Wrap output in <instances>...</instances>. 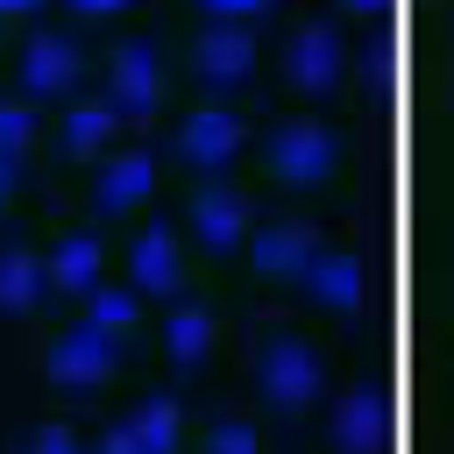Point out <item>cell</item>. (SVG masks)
Returning a JSON list of instances; mask_svg holds the SVG:
<instances>
[{
    "instance_id": "6da1fadb",
    "label": "cell",
    "mask_w": 454,
    "mask_h": 454,
    "mask_svg": "<svg viewBox=\"0 0 454 454\" xmlns=\"http://www.w3.org/2000/svg\"><path fill=\"white\" fill-rule=\"evenodd\" d=\"M255 376H262V390H270V404L277 411H298L312 390H319V362H312V348L305 340H270L262 355H255Z\"/></svg>"
},
{
    "instance_id": "7a4b0ae2",
    "label": "cell",
    "mask_w": 454,
    "mask_h": 454,
    "mask_svg": "<svg viewBox=\"0 0 454 454\" xmlns=\"http://www.w3.org/2000/svg\"><path fill=\"white\" fill-rule=\"evenodd\" d=\"M106 369H114V326H99V319L71 326L57 340V355H50V376L57 383H106Z\"/></svg>"
},
{
    "instance_id": "3957f363",
    "label": "cell",
    "mask_w": 454,
    "mask_h": 454,
    "mask_svg": "<svg viewBox=\"0 0 454 454\" xmlns=\"http://www.w3.org/2000/svg\"><path fill=\"white\" fill-rule=\"evenodd\" d=\"M192 64H199V78L234 85V78H248V71H255V43H248V28H241V21H213V28H199Z\"/></svg>"
},
{
    "instance_id": "277c9868",
    "label": "cell",
    "mask_w": 454,
    "mask_h": 454,
    "mask_svg": "<svg viewBox=\"0 0 454 454\" xmlns=\"http://www.w3.org/2000/svg\"><path fill=\"white\" fill-rule=\"evenodd\" d=\"M177 149H184V163H192V170H227V156L241 149V121H234L227 106H199V114L184 121Z\"/></svg>"
},
{
    "instance_id": "5b68a950",
    "label": "cell",
    "mask_w": 454,
    "mask_h": 454,
    "mask_svg": "<svg viewBox=\"0 0 454 454\" xmlns=\"http://www.w3.org/2000/svg\"><path fill=\"white\" fill-rule=\"evenodd\" d=\"M270 163H277V177L312 184V177H326V163H333V135H326V128H312V121H291V128H277Z\"/></svg>"
},
{
    "instance_id": "8992f818",
    "label": "cell",
    "mask_w": 454,
    "mask_h": 454,
    "mask_svg": "<svg viewBox=\"0 0 454 454\" xmlns=\"http://www.w3.org/2000/svg\"><path fill=\"white\" fill-rule=\"evenodd\" d=\"M78 78V50L64 43V35H43V43H28V57H21V92L28 99H50V92H64Z\"/></svg>"
},
{
    "instance_id": "52a82bcc",
    "label": "cell",
    "mask_w": 454,
    "mask_h": 454,
    "mask_svg": "<svg viewBox=\"0 0 454 454\" xmlns=\"http://www.w3.org/2000/svg\"><path fill=\"white\" fill-rule=\"evenodd\" d=\"M192 220H199V241H206V248H234L248 206H241L227 184H199V192H192Z\"/></svg>"
},
{
    "instance_id": "ba28073f",
    "label": "cell",
    "mask_w": 454,
    "mask_h": 454,
    "mask_svg": "<svg viewBox=\"0 0 454 454\" xmlns=\"http://www.w3.org/2000/svg\"><path fill=\"white\" fill-rule=\"evenodd\" d=\"M121 114H149V99H156V64H149V50L142 43H128L121 57H114V92H106Z\"/></svg>"
},
{
    "instance_id": "9c48e42d",
    "label": "cell",
    "mask_w": 454,
    "mask_h": 454,
    "mask_svg": "<svg viewBox=\"0 0 454 454\" xmlns=\"http://www.w3.org/2000/svg\"><path fill=\"white\" fill-rule=\"evenodd\" d=\"M312 255H319V248H312V234H305L298 220H277V227L255 241V262H262L270 277H291V270L305 277V262H312Z\"/></svg>"
},
{
    "instance_id": "30bf717a",
    "label": "cell",
    "mask_w": 454,
    "mask_h": 454,
    "mask_svg": "<svg viewBox=\"0 0 454 454\" xmlns=\"http://www.w3.org/2000/svg\"><path fill=\"white\" fill-rule=\"evenodd\" d=\"M135 291H177V241H170V227H142V241H135Z\"/></svg>"
},
{
    "instance_id": "8fae6325",
    "label": "cell",
    "mask_w": 454,
    "mask_h": 454,
    "mask_svg": "<svg viewBox=\"0 0 454 454\" xmlns=\"http://www.w3.org/2000/svg\"><path fill=\"white\" fill-rule=\"evenodd\" d=\"M50 284H57V291H92V284H99V241H92V234H71V241L50 255Z\"/></svg>"
},
{
    "instance_id": "7c38bea8",
    "label": "cell",
    "mask_w": 454,
    "mask_h": 454,
    "mask_svg": "<svg viewBox=\"0 0 454 454\" xmlns=\"http://www.w3.org/2000/svg\"><path fill=\"white\" fill-rule=\"evenodd\" d=\"M142 192H149V156H114L99 177V213H128Z\"/></svg>"
},
{
    "instance_id": "4fadbf2b",
    "label": "cell",
    "mask_w": 454,
    "mask_h": 454,
    "mask_svg": "<svg viewBox=\"0 0 454 454\" xmlns=\"http://www.w3.org/2000/svg\"><path fill=\"white\" fill-rule=\"evenodd\" d=\"M50 284V270L35 262V255H21V248H7L0 255V305L7 312H21V305H35V291Z\"/></svg>"
},
{
    "instance_id": "5bb4252c",
    "label": "cell",
    "mask_w": 454,
    "mask_h": 454,
    "mask_svg": "<svg viewBox=\"0 0 454 454\" xmlns=\"http://www.w3.org/2000/svg\"><path fill=\"white\" fill-rule=\"evenodd\" d=\"M355 277H362V270H355L348 255H312V262H305V284H312L333 312H348V305H355Z\"/></svg>"
},
{
    "instance_id": "9a60e30c",
    "label": "cell",
    "mask_w": 454,
    "mask_h": 454,
    "mask_svg": "<svg viewBox=\"0 0 454 454\" xmlns=\"http://www.w3.org/2000/svg\"><path fill=\"white\" fill-rule=\"evenodd\" d=\"M114 121H121V106H114V99L78 106V114H71V128H64V149H71V156H92V149L114 135Z\"/></svg>"
},
{
    "instance_id": "2e32d148",
    "label": "cell",
    "mask_w": 454,
    "mask_h": 454,
    "mask_svg": "<svg viewBox=\"0 0 454 454\" xmlns=\"http://www.w3.org/2000/svg\"><path fill=\"white\" fill-rule=\"evenodd\" d=\"M291 78H298V85H326V78H333V35H326V28H305V35L291 43Z\"/></svg>"
},
{
    "instance_id": "e0dca14e",
    "label": "cell",
    "mask_w": 454,
    "mask_h": 454,
    "mask_svg": "<svg viewBox=\"0 0 454 454\" xmlns=\"http://www.w3.org/2000/svg\"><path fill=\"white\" fill-rule=\"evenodd\" d=\"M376 447V390H355L340 411V454H369Z\"/></svg>"
},
{
    "instance_id": "ac0fdd59",
    "label": "cell",
    "mask_w": 454,
    "mask_h": 454,
    "mask_svg": "<svg viewBox=\"0 0 454 454\" xmlns=\"http://www.w3.org/2000/svg\"><path fill=\"white\" fill-rule=\"evenodd\" d=\"M206 340H213V319H206V312H177V319H170V362H177V369H192V362L206 355Z\"/></svg>"
},
{
    "instance_id": "d6986e66",
    "label": "cell",
    "mask_w": 454,
    "mask_h": 454,
    "mask_svg": "<svg viewBox=\"0 0 454 454\" xmlns=\"http://www.w3.org/2000/svg\"><path fill=\"white\" fill-rule=\"evenodd\" d=\"M135 426H142L149 454H177V404H170V397H149V404L135 411Z\"/></svg>"
},
{
    "instance_id": "ffe728a7",
    "label": "cell",
    "mask_w": 454,
    "mask_h": 454,
    "mask_svg": "<svg viewBox=\"0 0 454 454\" xmlns=\"http://www.w3.org/2000/svg\"><path fill=\"white\" fill-rule=\"evenodd\" d=\"M128 312H135V298L128 291H85V319H99V326H128Z\"/></svg>"
},
{
    "instance_id": "44dd1931",
    "label": "cell",
    "mask_w": 454,
    "mask_h": 454,
    "mask_svg": "<svg viewBox=\"0 0 454 454\" xmlns=\"http://www.w3.org/2000/svg\"><path fill=\"white\" fill-rule=\"evenodd\" d=\"M28 135H35V114H28V106H14V99H0V149H7V156H21V149H28Z\"/></svg>"
},
{
    "instance_id": "7402d4cb",
    "label": "cell",
    "mask_w": 454,
    "mask_h": 454,
    "mask_svg": "<svg viewBox=\"0 0 454 454\" xmlns=\"http://www.w3.org/2000/svg\"><path fill=\"white\" fill-rule=\"evenodd\" d=\"M206 454H255V433L227 419V426H213V433H206Z\"/></svg>"
},
{
    "instance_id": "603a6c76",
    "label": "cell",
    "mask_w": 454,
    "mask_h": 454,
    "mask_svg": "<svg viewBox=\"0 0 454 454\" xmlns=\"http://www.w3.org/2000/svg\"><path fill=\"white\" fill-rule=\"evenodd\" d=\"M99 454H149V440H142V426H135V419H121V426L99 440Z\"/></svg>"
},
{
    "instance_id": "cb8c5ba5",
    "label": "cell",
    "mask_w": 454,
    "mask_h": 454,
    "mask_svg": "<svg viewBox=\"0 0 454 454\" xmlns=\"http://www.w3.org/2000/svg\"><path fill=\"white\" fill-rule=\"evenodd\" d=\"M21 454H85V447H78V440H71L64 426H43V433H35V440H28Z\"/></svg>"
},
{
    "instance_id": "d4e9b609",
    "label": "cell",
    "mask_w": 454,
    "mask_h": 454,
    "mask_svg": "<svg viewBox=\"0 0 454 454\" xmlns=\"http://www.w3.org/2000/svg\"><path fill=\"white\" fill-rule=\"evenodd\" d=\"M206 7H213L220 21H248V14H262L270 0H206Z\"/></svg>"
},
{
    "instance_id": "484cf974",
    "label": "cell",
    "mask_w": 454,
    "mask_h": 454,
    "mask_svg": "<svg viewBox=\"0 0 454 454\" xmlns=\"http://www.w3.org/2000/svg\"><path fill=\"white\" fill-rule=\"evenodd\" d=\"M78 14H121V0H71Z\"/></svg>"
},
{
    "instance_id": "4316f807",
    "label": "cell",
    "mask_w": 454,
    "mask_h": 454,
    "mask_svg": "<svg viewBox=\"0 0 454 454\" xmlns=\"http://www.w3.org/2000/svg\"><path fill=\"white\" fill-rule=\"evenodd\" d=\"M7 192H14V156L0 149V199H7Z\"/></svg>"
},
{
    "instance_id": "83f0119b",
    "label": "cell",
    "mask_w": 454,
    "mask_h": 454,
    "mask_svg": "<svg viewBox=\"0 0 454 454\" xmlns=\"http://www.w3.org/2000/svg\"><path fill=\"white\" fill-rule=\"evenodd\" d=\"M28 7H35V0H0V14H28Z\"/></svg>"
}]
</instances>
